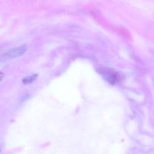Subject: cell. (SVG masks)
I'll return each mask as SVG.
<instances>
[{"mask_svg":"<svg viewBox=\"0 0 154 154\" xmlns=\"http://www.w3.org/2000/svg\"><path fill=\"white\" fill-rule=\"evenodd\" d=\"M27 50V45H23L19 47H17V48L11 49L10 51H8L7 53H6L5 56L9 59L16 58V57H21V56H22L23 54H25Z\"/></svg>","mask_w":154,"mask_h":154,"instance_id":"6da1fadb","label":"cell"},{"mask_svg":"<svg viewBox=\"0 0 154 154\" xmlns=\"http://www.w3.org/2000/svg\"><path fill=\"white\" fill-rule=\"evenodd\" d=\"M37 76H38L37 75H30V76L26 77V78H24V79H23V83L25 84H32V83L36 79Z\"/></svg>","mask_w":154,"mask_h":154,"instance_id":"7a4b0ae2","label":"cell"},{"mask_svg":"<svg viewBox=\"0 0 154 154\" xmlns=\"http://www.w3.org/2000/svg\"><path fill=\"white\" fill-rule=\"evenodd\" d=\"M4 76H5L4 73H3L2 72H0V82H1L2 80L3 79V78H4Z\"/></svg>","mask_w":154,"mask_h":154,"instance_id":"3957f363","label":"cell"},{"mask_svg":"<svg viewBox=\"0 0 154 154\" xmlns=\"http://www.w3.org/2000/svg\"><path fill=\"white\" fill-rule=\"evenodd\" d=\"M0 152H1V150H0Z\"/></svg>","mask_w":154,"mask_h":154,"instance_id":"277c9868","label":"cell"}]
</instances>
